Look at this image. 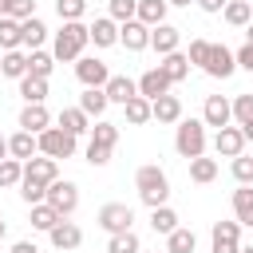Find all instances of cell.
Segmentation results:
<instances>
[{
    "instance_id": "cell-33",
    "label": "cell",
    "mask_w": 253,
    "mask_h": 253,
    "mask_svg": "<svg viewBox=\"0 0 253 253\" xmlns=\"http://www.w3.org/2000/svg\"><path fill=\"white\" fill-rule=\"evenodd\" d=\"M150 229H154V233H174V229H178V213H174L170 206L150 210Z\"/></svg>"
},
{
    "instance_id": "cell-6",
    "label": "cell",
    "mask_w": 253,
    "mask_h": 253,
    "mask_svg": "<svg viewBox=\"0 0 253 253\" xmlns=\"http://www.w3.org/2000/svg\"><path fill=\"white\" fill-rule=\"evenodd\" d=\"M55 178H59L55 158H28V162H24V178H20V186H36V190L47 194V186H51Z\"/></svg>"
},
{
    "instance_id": "cell-21",
    "label": "cell",
    "mask_w": 253,
    "mask_h": 253,
    "mask_svg": "<svg viewBox=\"0 0 253 253\" xmlns=\"http://www.w3.org/2000/svg\"><path fill=\"white\" fill-rule=\"evenodd\" d=\"M166 0H138V8H134V20L138 24H146V28H158V24H166Z\"/></svg>"
},
{
    "instance_id": "cell-32",
    "label": "cell",
    "mask_w": 253,
    "mask_h": 253,
    "mask_svg": "<svg viewBox=\"0 0 253 253\" xmlns=\"http://www.w3.org/2000/svg\"><path fill=\"white\" fill-rule=\"evenodd\" d=\"M190 178H194L198 186L213 182V178H217V162H213V158H206V154H202V158H190Z\"/></svg>"
},
{
    "instance_id": "cell-44",
    "label": "cell",
    "mask_w": 253,
    "mask_h": 253,
    "mask_svg": "<svg viewBox=\"0 0 253 253\" xmlns=\"http://www.w3.org/2000/svg\"><path fill=\"white\" fill-rule=\"evenodd\" d=\"M229 107H233V119H237V126L253 123V95H237Z\"/></svg>"
},
{
    "instance_id": "cell-30",
    "label": "cell",
    "mask_w": 253,
    "mask_h": 253,
    "mask_svg": "<svg viewBox=\"0 0 253 253\" xmlns=\"http://www.w3.org/2000/svg\"><path fill=\"white\" fill-rule=\"evenodd\" d=\"M198 249V237H194V229H174V233H166V253H194Z\"/></svg>"
},
{
    "instance_id": "cell-48",
    "label": "cell",
    "mask_w": 253,
    "mask_h": 253,
    "mask_svg": "<svg viewBox=\"0 0 253 253\" xmlns=\"http://www.w3.org/2000/svg\"><path fill=\"white\" fill-rule=\"evenodd\" d=\"M233 59H237V67H245V71H253V43H241V47L233 51Z\"/></svg>"
},
{
    "instance_id": "cell-55",
    "label": "cell",
    "mask_w": 253,
    "mask_h": 253,
    "mask_svg": "<svg viewBox=\"0 0 253 253\" xmlns=\"http://www.w3.org/2000/svg\"><path fill=\"white\" fill-rule=\"evenodd\" d=\"M4 233H8V221H4V217H0V237H4Z\"/></svg>"
},
{
    "instance_id": "cell-40",
    "label": "cell",
    "mask_w": 253,
    "mask_h": 253,
    "mask_svg": "<svg viewBox=\"0 0 253 253\" xmlns=\"http://www.w3.org/2000/svg\"><path fill=\"white\" fill-rule=\"evenodd\" d=\"M20 178H24V162H16V158H4V162H0V190H8V186H20Z\"/></svg>"
},
{
    "instance_id": "cell-28",
    "label": "cell",
    "mask_w": 253,
    "mask_h": 253,
    "mask_svg": "<svg viewBox=\"0 0 253 253\" xmlns=\"http://www.w3.org/2000/svg\"><path fill=\"white\" fill-rule=\"evenodd\" d=\"M225 24H233V28H245L249 20H253V4L249 0H225Z\"/></svg>"
},
{
    "instance_id": "cell-49",
    "label": "cell",
    "mask_w": 253,
    "mask_h": 253,
    "mask_svg": "<svg viewBox=\"0 0 253 253\" xmlns=\"http://www.w3.org/2000/svg\"><path fill=\"white\" fill-rule=\"evenodd\" d=\"M194 4H198L202 12H221V8H225V0H194Z\"/></svg>"
},
{
    "instance_id": "cell-3",
    "label": "cell",
    "mask_w": 253,
    "mask_h": 253,
    "mask_svg": "<svg viewBox=\"0 0 253 253\" xmlns=\"http://www.w3.org/2000/svg\"><path fill=\"white\" fill-rule=\"evenodd\" d=\"M174 150H178L182 158H202V154H206V123H198V119H178Z\"/></svg>"
},
{
    "instance_id": "cell-45",
    "label": "cell",
    "mask_w": 253,
    "mask_h": 253,
    "mask_svg": "<svg viewBox=\"0 0 253 253\" xmlns=\"http://www.w3.org/2000/svg\"><path fill=\"white\" fill-rule=\"evenodd\" d=\"M233 178H237L241 186H253V158H249V154H237V158H233Z\"/></svg>"
},
{
    "instance_id": "cell-7",
    "label": "cell",
    "mask_w": 253,
    "mask_h": 253,
    "mask_svg": "<svg viewBox=\"0 0 253 253\" xmlns=\"http://www.w3.org/2000/svg\"><path fill=\"white\" fill-rule=\"evenodd\" d=\"M130 221H134V210H130L126 202H107V206L99 210V225H103L111 237H115V233H126Z\"/></svg>"
},
{
    "instance_id": "cell-46",
    "label": "cell",
    "mask_w": 253,
    "mask_h": 253,
    "mask_svg": "<svg viewBox=\"0 0 253 253\" xmlns=\"http://www.w3.org/2000/svg\"><path fill=\"white\" fill-rule=\"evenodd\" d=\"M206 55H210V40H190V51H186V59L190 63H206Z\"/></svg>"
},
{
    "instance_id": "cell-25",
    "label": "cell",
    "mask_w": 253,
    "mask_h": 253,
    "mask_svg": "<svg viewBox=\"0 0 253 253\" xmlns=\"http://www.w3.org/2000/svg\"><path fill=\"white\" fill-rule=\"evenodd\" d=\"M158 67H162V75H166L170 83H182V79L190 75V59H186L182 51H170V55H162V63H158Z\"/></svg>"
},
{
    "instance_id": "cell-10",
    "label": "cell",
    "mask_w": 253,
    "mask_h": 253,
    "mask_svg": "<svg viewBox=\"0 0 253 253\" xmlns=\"http://www.w3.org/2000/svg\"><path fill=\"white\" fill-rule=\"evenodd\" d=\"M210 241H213V253H241V225L237 221H217Z\"/></svg>"
},
{
    "instance_id": "cell-5",
    "label": "cell",
    "mask_w": 253,
    "mask_h": 253,
    "mask_svg": "<svg viewBox=\"0 0 253 253\" xmlns=\"http://www.w3.org/2000/svg\"><path fill=\"white\" fill-rule=\"evenodd\" d=\"M43 202H47L59 217H67V213H75V206H79V186H75V182H67V178H55V182L47 186Z\"/></svg>"
},
{
    "instance_id": "cell-50",
    "label": "cell",
    "mask_w": 253,
    "mask_h": 253,
    "mask_svg": "<svg viewBox=\"0 0 253 253\" xmlns=\"http://www.w3.org/2000/svg\"><path fill=\"white\" fill-rule=\"evenodd\" d=\"M12 253H40V249H36L32 241H16V245H12Z\"/></svg>"
},
{
    "instance_id": "cell-38",
    "label": "cell",
    "mask_w": 253,
    "mask_h": 253,
    "mask_svg": "<svg viewBox=\"0 0 253 253\" xmlns=\"http://www.w3.org/2000/svg\"><path fill=\"white\" fill-rule=\"evenodd\" d=\"M142 245H138V233L134 229H126V233H115L111 241H107V253H138Z\"/></svg>"
},
{
    "instance_id": "cell-17",
    "label": "cell",
    "mask_w": 253,
    "mask_h": 253,
    "mask_svg": "<svg viewBox=\"0 0 253 253\" xmlns=\"http://www.w3.org/2000/svg\"><path fill=\"white\" fill-rule=\"evenodd\" d=\"M47 237H51V245H55V249H63V253H67V249H79L83 229H79L75 221H59V225H51V229H47Z\"/></svg>"
},
{
    "instance_id": "cell-52",
    "label": "cell",
    "mask_w": 253,
    "mask_h": 253,
    "mask_svg": "<svg viewBox=\"0 0 253 253\" xmlns=\"http://www.w3.org/2000/svg\"><path fill=\"white\" fill-rule=\"evenodd\" d=\"M4 158H8V138L0 134V162H4Z\"/></svg>"
},
{
    "instance_id": "cell-23",
    "label": "cell",
    "mask_w": 253,
    "mask_h": 253,
    "mask_svg": "<svg viewBox=\"0 0 253 253\" xmlns=\"http://www.w3.org/2000/svg\"><path fill=\"white\" fill-rule=\"evenodd\" d=\"M233 217H237V225H253V186L233 190Z\"/></svg>"
},
{
    "instance_id": "cell-13",
    "label": "cell",
    "mask_w": 253,
    "mask_h": 253,
    "mask_svg": "<svg viewBox=\"0 0 253 253\" xmlns=\"http://www.w3.org/2000/svg\"><path fill=\"white\" fill-rule=\"evenodd\" d=\"M178 43H182V28H174V24H158V28H150V47H154L158 55L178 51Z\"/></svg>"
},
{
    "instance_id": "cell-36",
    "label": "cell",
    "mask_w": 253,
    "mask_h": 253,
    "mask_svg": "<svg viewBox=\"0 0 253 253\" xmlns=\"http://www.w3.org/2000/svg\"><path fill=\"white\" fill-rule=\"evenodd\" d=\"M20 47V24L12 16H0V51H16Z\"/></svg>"
},
{
    "instance_id": "cell-41",
    "label": "cell",
    "mask_w": 253,
    "mask_h": 253,
    "mask_svg": "<svg viewBox=\"0 0 253 253\" xmlns=\"http://www.w3.org/2000/svg\"><path fill=\"white\" fill-rule=\"evenodd\" d=\"M55 12H59V20H63V24H71V20H83V12H87V0H55Z\"/></svg>"
},
{
    "instance_id": "cell-42",
    "label": "cell",
    "mask_w": 253,
    "mask_h": 253,
    "mask_svg": "<svg viewBox=\"0 0 253 253\" xmlns=\"http://www.w3.org/2000/svg\"><path fill=\"white\" fill-rule=\"evenodd\" d=\"M4 16H12L16 24H24V20L36 16V0H8V12Z\"/></svg>"
},
{
    "instance_id": "cell-53",
    "label": "cell",
    "mask_w": 253,
    "mask_h": 253,
    "mask_svg": "<svg viewBox=\"0 0 253 253\" xmlns=\"http://www.w3.org/2000/svg\"><path fill=\"white\" fill-rule=\"evenodd\" d=\"M245 36H249V40H245V43H253V20H249V24H245Z\"/></svg>"
},
{
    "instance_id": "cell-8",
    "label": "cell",
    "mask_w": 253,
    "mask_h": 253,
    "mask_svg": "<svg viewBox=\"0 0 253 253\" xmlns=\"http://www.w3.org/2000/svg\"><path fill=\"white\" fill-rule=\"evenodd\" d=\"M202 71L213 75V79H229V75L237 71V59H233V51H229L225 43H210V55H206Z\"/></svg>"
},
{
    "instance_id": "cell-4",
    "label": "cell",
    "mask_w": 253,
    "mask_h": 253,
    "mask_svg": "<svg viewBox=\"0 0 253 253\" xmlns=\"http://www.w3.org/2000/svg\"><path fill=\"white\" fill-rule=\"evenodd\" d=\"M36 146H40V154L43 158H71L75 154V134H67V130H59V126H47V130H40L36 134Z\"/></svg>"
},
{
    "instance_id": "cell-22",
    "label": "cell",
    "mask_w": 253,
    "mask_h": 253,
    "mask_svg": "<svg viewBox=\"0 0 253 253\" xmlns=\"http://www.w3.org/2000/svg\"><path fill=\"white\" fill-rule=\"evenodd\" d=\"M36 134H28V130H16L12 138H8V154L16 158V162H28V158H36Z\"/></svg>"
},
{
    "instance_id": "cell-18",
    "label": "cell",
    "mask_w": 253,
    "mask_h": 253,
    "mask_svg": "<svg viewBox=\"0 0 253 253\" xmlns=\"http://www.w3.org/2000/svg\"><path fill=\"white\" fill-rule=\"evenodd\" d=\"M103 95H107V103H130L138 95V83L126 79V75H111L107 87H103Z\"/></svg>"
},
{
    "instance_id": "cell-16",
    "label": "cell",
    "mask_w": 253,
    "mask_h": 253,
    "mask_svg": "<svg viewBox=\"0 0 253 253\" xmlns=\"http://www.w3.org/2000/svg\"><path fill=\"white\" fill-rule=\"evenodd\" d=\"M47 126H51V115H47V107H43V103H28V107L20 111V130L40 134V130H47Z\"/></svg>"
},
{
    "instance_id": "cell-31",
    "label": "cell",
    "mask_w": 253,
    "mask_h": 253,
    "mask_svg": "<svg viewBox=\"0 0 253 253\" xmlns=\"http://www.w3.org/2000/svg\"><path fill=\"white\" fill-rule=\"evenodd\" d=\"M20 95H24V103H43V99H47V79L24 75V79H20Z\"/></svg>"
},
{
    "instance_id": "cell-20",
    "label": "cell",
    "mask_w": 253,
    "mask_h": 253,
    "mask_svg": "<svg viewBox=\"0 0 253 253\" xmlns=\"http://www.w3.org/2000/svg\"><path fill=\"white\" fill-rule=\"evenodd\" d=\"M87 36H91L95 47H111V43H119V24H115L111 16H99V20L87 28Z\"/></svg>"
},
{
    "instance_id": "cell-9",
    "label": "cell",
    "mask_w": 253,
    "mask_h": 253,
    "mask_svg": "<svg viewBox=\"0 0 253 253\" xmlns=\"http://www.w3.org/2000/svg\"><path fill=\"white\" fill-rule=\"evenodd\" d=\"M75 75H79L83 87H107V79H111L107 63L95 59V55H79V59H75Z\"/></svg>"
},
{
    "instance_id": "cell-39",
    "label": "cell",
    "mask_w": 253,
    "mask_h": 253,
    "mask_svg": "<svg viewBox=\"0 0 253 253\" xmlns=\"http://www.w3.org/2000/svg\"><path fill=\"white\" fill-rule=\"evenodd\" d=\"M51 67H55V59H51L47 51H32V55H28V75L47 79V75H51Z\"/></svg>"
},
{
    "instance_id": "cell-47",
    "label": "cell",
    "mask_w": 253,
    "mask_h": 253,
    "mask_svg": "<svg viewBox=\"0 0 253 253\" xmlns=\"http://www.w3.org/2000/svg\"><path fill=\"white\" fill-rule=\"evenodd\" d=\"M87 162H91V166H107V162H111V150L91 142V146H87Z\"/></svg>"
},
{
    "instance_id": "cell-54",
    "label": "cell",
    "mask_w": 253,
    "mask_h": 253,
    "mask_svg": "<svg viewBox=\"0 0 253 253\" xmlns=\"http://www.w3.org/2000/svg\"><path fill=\"white\" fill-rule=\"evenodd\" d=\"M166 4H178V8H190L194 0H166Z\"/></svg>"
},
{
    "instance_id": "cell-34",
    "label": "cell",
    "mask_w": 253,
    "mask_h": 253,
    "mask_svg": "<svg viewBox=\"0 0 253 253\" xmlns=\"http://www.w3.org/2000/svg\"><path fill=\"white\" fill-rule=\"evenodd\" d=\"M126 107V123L130 126H142V123H150V99H142V95H134L130 103H123Z\"/></svg>"
},
{
    "instance_id": "cell-56",
    "label": "cell",
    "mask_w": 253,
    "mask_h": 253,
    "mask_svg": "<svg viewBox=\"0 0 253 253\" xmlns=\"http://www.w3.org/2000/svg\"><path fill=\"white\" fill-rule=\"evenodd\" d=\"M4 12H8V0H0V16H4Z\"/></svg>"
},
{
    "instance_id": "cell-51",
    "label": "cell",
    "mask_w": 253,
    "mask_h": 253,
    "mask_svg": "<svg viewBox=\"0 0 253 253\" xmlns=\"http://www.w3.org/2000/svg\"><path fill=\"white\" fill-rule=\"evenodd\" d=\"M241 134H245V142H253V123H245V126H237Z\"/></svg>"
},
{
    "instance_id": "cell-12",
    "label": "cell",
    "mask_w": 253,
    "mask_h": 253,
    "mask_svg": "<svg viewBox=\"0 0 253 253\" xmlns=\"http://www.w3.org/2000/svg\"><path fill=\"white\" fill-rule=\"evenodd\" d=\"M119 43L126 51H146L150 47V28L138 24V20H126V24H119Z\"/></svg>"
},
{
    "instance_id": "cell-11",
    "label": "cell",
    "mask_w": 253,
    "mask_h": 253,
    "mask_svg": "<svg viewBox=\"0 0 253 253\" xmlns=\"http://www.w3.org/2000/svg\"><path fill=\"white\" fill-rule=\"evenodd\" d=\"M229 119H233V107H229V99L225 95H206V107H202V123L206 126H229Z\"/></svg>"
},
{
    "instance_id": "cell-27",
    "label": "cell",
    "mask_w": 253,
    "mask_h": 253,
    "mask_svg": "<svg viewBox=\"0 0 253 253\" xmlns=\"http://www.w3.org/2000/svg\"><path fill=\"white\" fill-rule=\"evenodd\" d=\"M59 130H67V134H83V130H91V123H87V115L79 111V107H63L59 111Z\"/></svg>"
},
{
    "instance_id": "cell-37",
    "label": "cell",
    "mask_w": 253,
    "mask_h": 253,
    "mask_svg": "<svg viewBox=\"0 0 253 253\" xmlns=\"http://www.w3.org/2000/svg\"><path fill=\"white\" fill-rule=\"evenodd\" d=\"M91 142L115 150V142H119V126H115V123H95V126H91Z\"/></svg>"
},
{
    "instance_id": "cell-14",
    "label": "cell",
    "mask_w": 253,
    "mask_h": 253,
    "mask_svg": "<svg viewBox=\"0 0 253 253\" xmlns=\"http://www.w3.org/2000/svg\"><path fill=\"white\" fill-rule=\"evenodd\" d=\"M213 150H217L221 158H237V154H245V134H241L237 126H221L217 138H213Z\"/></svg>"
},
{
    "instance_id": "cell-24",
    "label": "cell",
    "mask_w": 253,
    "mask_h": 253,
    "mask_svg": "<svg viewBox=\"0 0 253 253\" xmlns=\"http://www.w3.org/2000/svg\"><path fill=\"white\" fill-rule=\"evenodd\" d=\"M47 40V28H43V20L40 16H32V20H24L20 24V43L24 47H32V51H40V43Z\"/></svg>"
},
{
    "instance_id": "cell-2",
    "label": "cell",
    "mask_w": 253,
    "mask_h": 253,
    "mask_svg": "<svg viewBox=\"0 0 253 253\" xmlns=\"http://www.w3.org/2000/svg\"><path fill=\"white\" fill-rule=\"evenodd\" d=\"M134 186H138V198H142L150 210L166 206V198H170V182H166L162 166H138V174H134Z\"/></svg>"
},
{
    "instance_id": "cell-19",
    "label": "cell",
    "mask_w": 253,
    "mask_h": 253,
    "mask_svg": "<svg viewBox=\"0 0 253 253\" xmlns=\"http://www.w3.org/2000/svg\"><path fill=\"white\" fill-rule=\"evenodd\" d=\"M150 119H158V123H178V119H182V99H178V95H158V99H150Z\"/></svg>"
},
{
    "instance_id": "cell-29",
    "label": "cell",
    "mask_w": 253,
    "mask_h": 253,
    "mask_svg": "<svg viewBox=\"0 0 253 253\" xmlns=\"http://www.w3.org/2000/svg\"><path fill=\"white\" fill-rule=\"evenodd\" d=\"M79 111H83L87 119H91V115L99 119V115L107 111V95H103V87H87V91L79 95Z\"/></svg>"
},
{
    "instance_id": "cell-1",
    "label": "cell",
    "mask_w": 253,
    "mask_h": 253,
    "mask_svg": "<svg viewBox=\"0 0 253 253\" xmlns=\"http://www.w3.org/2000/svg\"><path fill=\"white\" fill-rule=\"evenodd\" d=\"M87 43H91V36H87V24L71 20V24H63V28L55 32L51 59H59V63H71V59H79V55H83V47H87Z\"/></svg>"
},
{
    "instance_id": "cell-15",
    "label": "cell",
    "mask_w": 253,
    "mask_h": 253,
    "mask_svg": "<svg viewBox=\"0 0 253 253\" xmlns=\"http://www.w3.org/2000/svg\"><path fill=\"white\" fill-rule=\"evenodd\" d=\"M170 79L162 75V67H150V71H142V79H138V95L142 99H158V95H170Z\"/></svg>"
},
{
    "instance_id": "cell-35",
    "label": "cell",
    "mask_w": 253,
    "mask_h": 253,
    "mask_svg": "<svg viewBox=\"0 0 253 253\" xmlns=\"http://www.w3.org/2000/svg\"><path fill=\"white\" fill-rule=\"evenodd\" d=\"M59 221H63V217H59V213H55L47 202L32 206V229H43V233H47V229H51V225H59Z\"/></svg>"
},
{
    "instance_id": "cell-26",
    "label": "cell",
    "mask_w": 253,
    "mask_h": 253,
    "mask_svg": "<svg viewBox=\"0 0 253 253\" xmlns=\"http://www.w3.org/2000/svg\"><path fill=\"white\" fill-rule=\"evenodd\" d=\"M0 71L8 75V79H24L28 75V55L16 47V51H0Z\"/></svg>"
},
{
    "instance_id": "cell-57",
    "label": "cell",
    "mask_w": 253,
    "mask_h": 253,
    "mask_svg": "<svg viewBox=\"0 0 253 253\" xmlns=\"http://www.w3.org/2000/svg\"><path fill=\"white\" fill-rule=\"evenodd\" d=\"M241 253H253V249H241Z\"/></svg>"
},
{
    "instance_id": "cell-43",
    "label": "cell",
    "mask_w": 253,
    "mask_h": 253,
    "mask_svg": "<svg viewBox=\"0 0 253 253\" xmlns=\"http://www.w3.org/2000/svg\"><path fill=\"white\" fill-rule=\"evenodd\" d=\"M107 8H111V20L126 24V20H134V8H138V0H107Z\"/></svg>"
}]
</instances>
